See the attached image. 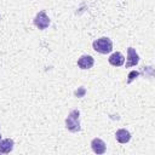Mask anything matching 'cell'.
Returning a JSON list of instances; mask_svg holds the SVG:
<instances>
[{"mask_svg":"<svg viewBox=\"0 0 155 155\" xmlns=\"http://www.w3.org/2000/svg\"><path fill=\"white\" fill-rule=\"evenodd\" d=\"M15 142L11 138H5V139H0V153L2 154H8L12 149H13Z\"/></svg>","mask_w":155,"mask_h":155,"instance_id":"cell-8","label":"cell"},{"mask_svg":"<svg viewBox=\"0 0 155 155\" xmlns=\"http://www.w3.org/2000/svg\"><path fill=\"white\" fill-rule=\"evenodd\" d=\"M91 148L96 154H104L107 150V145L101 138H93L91 140Z\"/></svg>","mask_w":155,"mask_h":155,"instance_id":"cell-6","label":"cell"},{"mask_svg":"<svg viewBox=\"0 0 155 155\" xmlns=\"http://www.w3.org/2000/svg\"><path fill=\"white\" fill-rule=\"evenodd\" d=\"M93 64H94V59L90 54H82L78 59V67L80 69H90L93 67Z\"/></svg>","mask_w":155,"mask_h":155,"instance_id":"cell-5","label":"cell"},{"mask_svg":"<svg viewBox=\"0 0 155 155\" xmlns=\"http://www.w3.org/2000/svg\"><path fill=\"white\" fill-rule=\"evenodd\" d=\"M0 139H1V134H0Z\"/></svg>","mask_w":155,"mask_h":155,"instance_id":"cell-11","label":"cell"},{"mask_svg":"<svg viewBox=\"0 0 155 155\" xmlns=\"http://www.w3.org/2000/svg\"><path fill=\"white\" fill-rule=\"evenodd\" d=\"M115 138H116V140L119 143H122L124 144V143H127L131 139V133L127 130H125V128H120V130L116 131Z\"/></svg>","mask_w":155,"mask_h":155,"instance_id":"cell-9","label":"cell"},{"mask_svg":"<svg viewBox=\"0 0 155 155\" xmlns=\"http://www.w3.org/2000/svg\"><path fill=\"white\" fill-rule=\"evenodd\" d=\"M92 47L96 52L102 53V54H107V53L113 51V42L109 38L103 36V38H99V39L94 40L92 42Z\"/></svg>","mask_w":155,"mask_h":155,"instance_id":"cell-1","label":"cell"},{"mask_svg":"<svg viewBox=\"0 0 155 155\" xmlns=\"http://www.w3.org/2000/svg\"><path fill=\"white\" fill-rule=\"evenodd\" d=\"M139 75V73L138 71H136V70H133V71H131L130 74H128V79H127V84H130V82H132L137 76Z\"/></svg>","mask_w":155,"mask_h":155,"instance_id":"cell-10","label":"cell"},{"mask_svg":"<svg viewBox=\"0 0 155 155\" xmlns=\"http://www.w3.org/2000/svg\"><path fill=\"white\" fill-rule=\"evenodd\" d=\"M108 61L113 67H121L125 63V57L121 52H114L109 56Z\"/></svg>","mask_w":155,"mask_h":155,"instance_id":"cell-7","label":"cell"},{"mask_svg":"<svg viewBox=\"0 0 155 155\" xmlns=\"http://www.w3.org/2000/svg\"><path fill=\"white\" fill-rule=\"evenodd\" d=\"M50 23H51V21H50V18H48V16L46 15L45 11H40V12L36 13V16L34 18V25L38 29L44 30L50 25Z\"/></svg>","mask_w":155,"mask_h":155,"instance_id":"cell-3","label":"cell"},{"mask_svg":"<svg viewBox=\"0 0 155 155\" xmlns=\"http://www.w3.org/2000/svg\"><path fill=\"white\" fill-rule=\"evenodd\" d=\"M65 127L70 132H79L80 131V111L78 109L71 110L67 119H65Z\"/></svg>","mask_w":155,"mask_h":155,"instance_id":"cell-2","label":"cell"},{"mask_svg":"<svg viewBox=\"0 0 155 155\" xmlns=\"http://www.w3.org/2000/svg\"><path fill=\"white\" fill-rule=\"evenodd\" d=\"M139 62V56L138 53L136 52V50L133 47H128L127 48V59H126V64L125 67L126 68H130V67H134L137 65Z\"/></svg>","mask_w":155,"mask_h":155,"instance_id":"cell-4","label":"cell"}]
</instances>
